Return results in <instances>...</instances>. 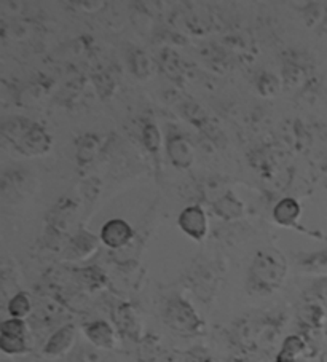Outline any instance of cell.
Here are the masks:
<instances>
[{
    "instance_id": "obj_12",
    "label": "cell",
    "mask_w": 327,
    "mask_h": 362,
    "mask_svg": "<svg viewBox=\"0 0 327 362\" xmlns=\"http://www.w3.org/2000/svg\"><path fill=\"white\" fill-rule=\"evenodd\" d=\"M300 216V204L297 199L294 198H285L275 206L273 217L275 221L282 227H294L297 226V219Z\"/></svg>"
},
{
    "instance_id": "obj_7",
    "label": "cell",
    "mask_w": 327,
    "mask_h": 362,
    "mask_svg": "<svg viewBox=\"0 0 327 362\" xmlns=\"http://www.w3.org/2000/svg\"><path fill=\"white\" fill-rule=\"evenodd\" d=\"M112 320H114L118 332L122 335L134 341L141 339V322L137 320L134 310L130 303L117 305L114 311H112Z\"/></svg>"
},
{
    "instance_id": "obj_10",
    "label": "cell",
    "mask_w": 327,
    "mask_h": 362,
    "mask_svg": "<svg viewBox=\"0 0 327 362\" xmlns=\"http://www.w3.org/2000/svg\"><path fill=\"white\" fill-rule=\"evenodd\" d=\"M85 335L96 348L112 349L115 346V330L107 321L98 320L86 324Z\"/></svg>"
},
{
    "instance_id": "obj_8",
    "label": "cell",
    "mask_w": 327,
    "mask_h": 362,
    "mask_svg": "<svg viewBox=\"0 0 327 362\" xmlns=\"http://www.w3.org/2000/svg\"><path fill=\"white\" fill-rule=\"evenodd\" d=\"M166 152L169 160L173 161L174 166L185 170L193 163V147L184 136L171 134L168 136L166 141Z\"/></svg>"
},
{
    "instance_id": "obj_13",
    "label": "cell",
    "mask_w": 327,
    "mask_h": 362,
    "mask_svg": "<svg viewBox=\"0 0 327 362\" xmlns=\"http://www.w3.org/2000/svg\"><path fill=\"white\" fill-rule=\"evenodd\" d=\"M306 351V341L300 335H289L281 343L275 362H297L302 354Z\"/></svg>"
},
{
    "instance_id": "obj_19",
    "label": "cell",
    "mask_w": 327,
    "mask_h": 362,
    "mask_svg": "<svg viewBox=\"0 0 327 362\" xmlns=\"http://www.w3.org/2000/svg\"><path fill=\"white\" fill-rule=\"evenodd\" d=\"M324 320V311L318 303H308L300 311V321L304 322V326L310 329L321 327Z\"/></svg>"
},
{
    "instance_id": "obj_21",
    "label": "cell",
    "mask_w": 327,
    "mask_h": 362,
    "mask_svg": "<svg viewBox=\"0 0 327 362\" xmlns=\"http://www.w3.org/2000/svg\"><path fill=\"white\" fill-rule=\"evenodd\" d=\"M142 144L150 153H159L161 147V134L154 123H146L142 128Z\"/></svg>"
},
{
    "instance_id": "obj_23",
    "label": "cell",
    "mask_w": 327,
    "mask_h": 362,
    "mask_svg": "<svg viewBox=\"0 0 327 362\" xmlns=\"http://www.w3.org/2000/svg\"><path fill=\"white\" fill-rule=\"evenodd\" d=\"M280 80L276 78L273 74H262V76L259 77V80H257V90H259V93L262 96L265 98H272L275 96L276 93L280 91Z\"/></svg>"
},
{
    "instance_id": "obj_9",
    "label": "cell",
    "mask_w": 327,
    "mask_h": 362,
    "mask_svg": "<svg viewBox=\"0 0 327 362\" xmlns=\"http://www.w3.org/2000/svg\"><path fill=\"white\" fill-rule=\"evenodd\" d=\"M75 341V327L72 324H66V326L59 327L56 332L47 340L45 346H43V353L50 358H58L67 353Z\"/></svg>"
},
{
    "instance_id": "obj_11",
    "label": "cell",
    "mask_w": 327,
    "mask_h": 362,
    "mask_svg": "<svg viewBox=\"0 0 327 362\" xmlns=\"http://www.w3.org/2000/svg\"><path fill=\"white\" fill-rule=\"evenodd\" d=\"M98 249V238L91 233L80 230L69 243L66 249V259L69 260H81L86 259Z\"/></svg>"
},
{
    "instance_id": "obj_16",
    "label": "cell",
    "mask_w": 327,
    "mask_h": 362,
    "mask_svg": "<svg viewBox=\"0 0 327 362\" xmlns=\"http://www.w3.org/2000/svg\"><path fill=\"white\" fill-rule=\"evenodd\" d=\"M8 313L11 317H16V320H24V317L30 315L33 311V300H30V296L28 292H16V294L10 298L8 302Z\"/></svg>"
},
{
    "instance_id": "obj_5",
    "label": "cell",
    "mask_w": 327,
    "mask_h": 362,
    "mask_svg": "<svg viewBox=\"0 0 327 362\" xmlns=\"http://www.w3.org/2000/svg\"><path fill=\"white\" fill-rule=\"evenodd\" d=\"M134 232L131 228L130 223L123 219H112L105 222L103 228H101L99 240L103 241L109 249H122L130 245V241L133 240Z\"/></svg>"
},
{
    "instance_id": "obj_24",
    "label": "cell",
    "mask_w": 327,
    "mask_h": 362,
    "mask_svg": "<svg viewBox=\"0 0 327 362\" xmlns=\"http://www.w3.org/2000/svg\"><path fill=\"white\" fill-rule=\"evenodd\" d=\"M80 278L84 281V284H86L90 289H98V287L104 286L105 283L104 273L96 267H90V268H84V270H80Z\"/></svg>"
},
{
    "instance_id": "obj_18",
    "label": "cell",
    "mask_w": 327,
    "mask_h": 362,
    "mask_svg": "<svg viewBox=\"0 0 327 362\" xmlns=\"http://www.w3.org/2000/svg\"><path fill=\"white\" fill-rule=\"evenodd\" d=\"M0 349L8 356H21L29 351L26 337L0 335Z\"/></svg>"
},
{
    "instance_id": "obj_4",
    "label": "cell",
    "mask_w": 327,
    "mask_h": 362,
    "mask_svg": "<svg viewBox=\"0 0 327 362\" xmlns=\"http://www.w3.org/2000/svg\"><path fill=\"white\" fill-rule=\"evenodd\" d=\"M219 270L211 264H201L197 268H193L190 276H188V283L201 302H210L212 297L216 296L217 286H219Z\"/></svg>"
},
{
    "instance_id": "obj_15",
    "label": "cell",
    "mask_w": 327,
    "mask_h": 362,
    "mask_svg": "<svg viewBox=\"0 0 327 362\" xmlns=\"http://www.w3.org/2000/svg\"><path fill=\"white\" fill-rule=\"evenodd\" d=\"M101 148V139L94 134H86L80 139L77 147V161L79 165L85 166L90 165L91 161L96 158Z\"/></svg>"
},
{
    "instance_id": "obj_6",
    "label": "cell",
    "mask_w": 327,
    "mask_h": 362,
    "mask_svg": "<svg viewBox=\"0 0 327 362\" xmlns=\"http://www.w3.org/2000/svg\"><path fill=\"white\" fill-rule=\"evenodd\" d=\"M178 223L182 232L190 236L195 241L205 240L207 233V217L201 206H188L180 212Z\"/></svg>"
},
{
    "instance_id": "obj_17",
    "label": "cell",
    "mask_w": 327,
    "mask_h": 362,
    "mask_svg": "<svg viewBox=\"0 0 327 362\" xmlns=\"http://www.w3.org/2000/svg\"><path fill=\"white\" fill-rule=\"evenodd\" d=\"M160 64L163 67V71H165V74H168V77L176 80V82H179V80H182V77H184L180 58L173 52V49L169 48L163 49L160 54Z\"/></svg>"
},
{
    "instance_id": "obj_14",
    "label": "cell",
    "mask_w": 327,
    "mask_h": 362,
    "mask_svg": "<svg viewBox=\"0 0 327 362\" xmlns=\"http://www.w3.org/2000/svg\"><path fill=\"white\" fill-rule=\"evenodd\" d=\"M214 211H216V214L224 221H235V219H240L243 216L244 206L240 199L235 198L229 192L214 203Z\"/></svg>"
},
{
    "instance_id": "obj_3",
    "label": "cell",
    "mask_w": 327,
    "mask_h": 362,
    "mask_svg": "<svg viewBox=\"0 0 327 362\" xmlns=\"http://www.w3.org/2000/svg\"><path fill=\"white\" fill-rule=\"evenodd\" d=\"M163 320L169 329L185 337L200 335L205 330L203 320L192 305L180 297L168 300L165 311H163Z\"/></svg>"
},
{
    "instance_id": "obj_1",
    "label": "cell",
    "mask_w": 327,
    "mask_h": 362,
    "mask_svg": "<svg viewBox=\"0 0 327 362\" xmlns=\"http://www.w3.org/2000/svg\"><path fill=\"white\" fill-rule=\"evenodd\" d=\"M287 274V262L276 249H260L248 270L246 289L249 294L268 296L282 286Z\"/></svg>"
},
{
    "instance_id": "obj_22",
    "label": "cell",
    "mask_w": 327,
    "mask_h": 362,
    "mask_svg": "<svg viewBox=\"0 0 327 362\" xmlns=\"http://www.w3.org/2000/svg\"><path fill=\"white\" fill-rule=\"evenodd\" d=\"M300 267H304L305 270L318 272V270H326L327 268V249L311 254H302L299 259Z\"/></svg>"
},
{
    "instance_id": "obj_20",
    "label": "cell",
    "mask_w": 327,
    "mask_h": 362,
    "mask_svg": "<svg viewBox=\"0 0 327 362\" xmlns=\"http://www.w3.org/2000/svg\"><path fill=\"white\" fill-rule=\"evenodd\" d=\"M131 71L134 72L136 77L147 78L152 74V59L144 52H134L130 58Z\"/></svg>"
},
{
    "instance_id": "obj_2",
    "label": "cell",
    "mask_w": 327,
    "mask_h": 362,
    "mask_svg": "<svg viewBox=\"0 0 327 362\" xmlns=\"http://www.w3.org/2000/svg\"><path fill=\"white\" fill-rule=\"evenodd\" d=\"M4 136L15 144L18 151L29 157L47 153L52 147V137L47 131L26 118H13L5 123Z\"/></svg>"
},
{
    "instance_id": "obj_25",
    "label": "cell",
    "mask_w": 327,
    "mask_h": 362,
    "mask_svg": "<svg viewBox=\"0 0 327 362\" xmlns=\"http://www.w3.org/2000/svg\"><path fill=\"white\" fill-rule=\"evenodd\" d=\"M0 335L26 337V322L23 320H16V317L5 320L2 322V327H0Z\"/></svg>"
}]
</instances>
